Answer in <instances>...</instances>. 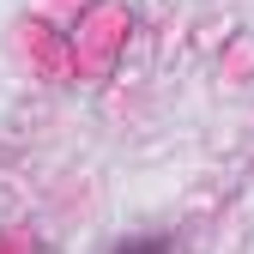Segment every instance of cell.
<instances>
[{
    "mask_svg": "<svg viewBox=\"0 0 254 254\" xmlns=\"http://www.w3.org/2000/svg\"><path fill=\"white\" fill-rule=\"evenodd\" d=\"M115 254H170V236H139V242H121Z\"/></svg>",
    "mask_w": 254,
    "mask_h": 254,
    "instance_id": "6da1fadb",
    "label": "cell"
}]
</instances>
